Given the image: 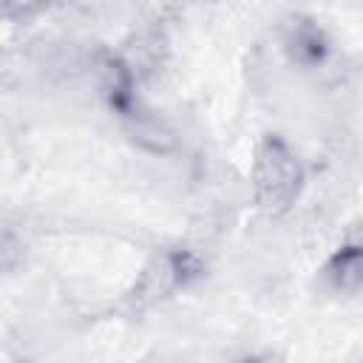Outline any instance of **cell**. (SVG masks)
I'll return each mask as SVG.
<instances>
[{
  "instance_id": "cell-1",
  "label": "cell",
  "mask_w": 363,
  "mask_h": 363,
  "mask_svg": "<svg viewBox=\"0 0 363 363\" xmlns=\"http://www.w3.org/2000/svg\"><path fill=\"white\" fill-rule=\"evenodd\" d=\"M303 179L306 173L292 145L278 133L261 136L252 159V199L258 210L267 216H284L298 201Z\"/></svg>"
},
{
  "instance_id": "cell-2",
  "label": "cell",
  "mask_w": 363,
  "mask_h": 363,
  "mask_svg": "<svg viewBox=\"0 0 363 363\" xmlns=\"http://www.w3.org/2000/svg\"><path fill=\"white\" fill-rule=\"evenodd\" d=\"M196 275H201V261L190 250H164L156 252L139 278L133 281L130 292L125 295V303L130 312H142L173 295L179 286L190 284Z\"/></svg>"
},
{
  "instance_id": "cell-3",
  "label": "cell",
  "mask_w": 363,
  "mask_h": 363,
  "mask_svg": "<svg viewBox=\"0 0 363 363\" xmlns=\"http://www.w3.org/2000/svg\"><path fill=\"white\" fill-rule=\"evenodd\" d=\"M91 74L96 79L99 94L111 102V108L122 111L125 116H133V65L111 51V48H96L91 57Z\"/></svg>"
},
{
  "instance_id": "cell-4",
  "label": "cell",
  "mask_w": 363,
  "mask_h": 363,
  "mask_svg": "<svg viewBox=\"0 0 363 363\" xmlns=\"http://www.w3.org/2000/svg\"><path fill=\"white\" fill-rule=\"evenodd\" d=\"M329 51H332V43H329L326 31L318 26V20L295 14L286 23V28H284V54L292 65L312 71V68H318L329 60Z\"/></svg>"
},
{
  "instance_id": "cell-5",
  "label": "cell",
  "mask_w": 363,
  "mask_h": 363,
  "mask_svg": "<svg viewBox=\"0 0 363 363\" xmlns=\"http://www.w3.org/2000/svg\"><path fill=\"white\" fill-rule=\"evenodd\" d=\"M323 281L340 295H357L363 284V250L357 241L340 244L320 269Z\"/></svg>"
},
{
  "instance_id": "cell-6",
  "label": "cell",
  "mask_w": 363,
  "mask_h": 363,
  "mask_svg": "<svg viewBox=\"0 0 363 363\" xmlns=\"http://www.w3.org/2000/svg\"><path fill=\"white\" fill-rule=\"evenodd\" d=\"M26 252H28L26 238L14 227L0 224V272H6V275L17 272L26 264Z\"/></svg>"
},
{
  "instance_id": "cell-7",
  "label": "cell",
  "mask_w": 363,
  "mask_h": 363,
  "mask_svg": "<svg viewBox=\"0 0 363 363\" xmlns=\"http://www.w3.org/2000/svg\"><path fill=\"white\" fill-rule=\"evenodd\" d=\"M244 363H281V357L272 352H255V354L244 357Z\"/></svg>"
},
{
  "instance_id": "cell-8",
  "label": "cell",
  "mask_w": 363,
  "mask_h": 363,
  "mask_svg": "<svg viewBox=\"0 0 363 363\" xmlns=\"http://www.w3.org/2000/svg\"><path fill=\"white\" fill-rule=\"evenodd\" d=\"M11 363H26V360H11Z\"/></svg>"
}]
</instances>
